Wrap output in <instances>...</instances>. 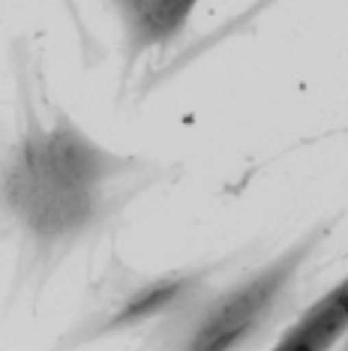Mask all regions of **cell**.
Returning <instances> with one entry per match:
<instances>
[{"instance_id":"277c9868","label":"cell","mask_w":348,"mask_h":351,"mask_svg":"<svg viewBox=\"0 0 348 351\" xmlns=\"http://www.w3.org/2000/svg\"><path fill=\"white\" fill-rule=\"evenodd\" d=\"M348 333V276L327 289L315 303L291 322L273 342L276 351H324L343 342Z\"/></svg>"},{"instance_id":"6da1fadb","label":"cell","mask_w":348,"mask_h":351,"mask_svg":"<svg viewBox=\"0 0 348 351\" xmlns=\"http://www.w3.org/2000/svg\"><path fill=\"white\" fill-rule=\"evenodd\" d=\"M138 159L112 154L54 111L27 126L0 156V217L25 237L36 261H51L90 234L121 207V183L141 171Z\"/></svg>"},{"instance_id":"3957f363","label":"cell","mask_w":348,"mask_h":351,"mask_svg":"<svg viewBox=\"0 0 348 351\" xmlns=\"http://www.w3.org/2000/svg\"><path fill=\"white\" fill-rule=\"evenodd\" d=\"M123 27V75L132 73L141 54L169 49L184 36L201 0H108Z\"/></svg>"},{"instance_id":"7a4b0ae2","label":"cell","mask_w":348,"mask_h":351,"mask_svg":"<svg viewBox=\"0 0 348 351\" xmlns=\"http://www.w3.org/2000/svg\"><path fill=\"white\" fill-rule=\"evenodd\" d=\"M327 231V222L315 226L297 243H291L273 261L252 270L240 282L204 300L199 298V303H189L184 313H177L169 346L189 351H225L252 346L258 333L282 313L300 270L321 246Z\"/></svg>"},{"instance_id":"5b68a950","label":"cell","mask_w":348,"mask_h":351,"mask_svg":"<svg viewBox=\"0 0 348 351\" xmlns=\"http://www.w3.org/2000/svg\"><path fill=\"white\" fill-rule=\"evenodd\" d=\"M210 274L208 270H195V274H171L162 279H147L141 289L126 298L121 306H114V315L102 324L99 333H112L129 324H145L150 318L171 315V313H184L189 303H195V291L204 289L201 279Z\"/></svg>"}]
</instances>
